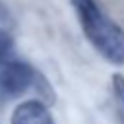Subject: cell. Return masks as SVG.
<instances>
[{
  "mask_svg": "<svg viewBox=\"0 0 124 124\" xmlns=\"http://www.w3.org/2000/svg\"><path fill=\"white\" fill-rule=\"evenodd\" d=\"M89 45L114 66H124V29L95 0H70Z\"/></svg>",
  "mask_w": 124,
  "mask_h": 124,
  "instance_id": "obj_1",
  "label": "cell"
},
{
  "mask_svg": "<svg viewBox=\"0 0 124 124\" xmlns=\"http://www.w3.org/2000/svg\"><path fill=\"white\" fill-rule=\"evenodd\" d=\"M43 76L23 60L8 58L0 64V95L19 97L27 89H35Z\"/></svg>",
  "mask_w": 124,
  "mask_h": 124,
  "instance_id": "obj_2",
  "label": "cell"
},
{
  "mask_svg": "<svg viewBox=\"0 0 124 124\" xmlns=\"http://www.w3.org/2000/svg\"><path fill=\"white\" fill-rule=\"evenodd\" d=\"M10 124H54L48 107L39 99H29L17 105L10 116Z\"/></svg>",
  "mask_w": 124,
  "mask_h": 124,
  "instance_id": "obj_3",
  "label": "cell"
},
{
  "mask_svg": "<svg viewBox=\"0 0 124 124\" xmlns=\"http://www.w3.org/2000/svg\"><path fill=\"white\" fill-rule=\"evenodd\" d=\"M112 95H114V105L120 122L124 124V76L114 74L112 76Z\"/></svg>",
  "mask_w": 124,
  "mask_h": 124,
  "instance_id": "obj_4",
  "label": "cell"
},
{
  "mask_svg": "<svg viewBox=\"0 0 124 124\" xmlns=\"http://www.w3.org/2000/svg\"><path fill=\"white\" fill-rule=\"evenodd\" d=\"M12 48H14V37H12V33L0 25V64L10 58Z\"/></svg>",
  "mask_w": 124,
  "mask_h": 124,
  "instance_id": "obj_5",
  "label": "cell"
}]
</instances>
